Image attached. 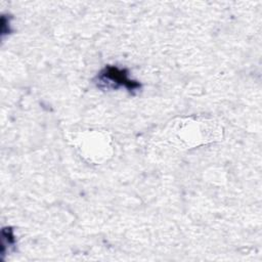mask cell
Masks as SVG:
<instances>
[{
  "label": "cell",
  "instance_id": "obj_1",
  "mask_svg": "<svg viewBox=\"0 0 262 262\" xmlns=\"http://www.w3.org/2000/svg\"><path fill=\"white\" fill-rule=\"evenodd\" d=\"M95 83L100 88H125L134 94L141 89V84L129 78V72L126 69H119L115 66H105L96 76Z\"/></svg>",
  "mask_w": 262,
  "mask_h": 262
}]
</instances>
